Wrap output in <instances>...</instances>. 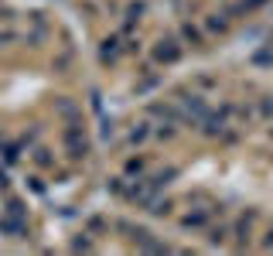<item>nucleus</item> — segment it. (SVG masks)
I'll use <instances>...</instances> for the list:
<instances>
[{
    "label": "nucleus",
    "mask_w": 273,
    "mask_h": 256,
    "mask_svg": "<svg viewBox=\"0 0 273 256\" xmlns=\"http://www.w3.org/2000/svg\"><path fill=\"white\" fill-rule=\"evenodd\" d=\"M65 143H68V157H75V161H79V157H85V137H82L75 127L65 133Z\"/></svg>",
    "instance_id": "f257e3e1"
},
{
    "label": "nucleus",
    "mask_w": 273,
    "mask_h": 256,
    "mask_svg": "<svg viewBox=\"0 0 273 256\" xmlns=\"http://www.w3.org/2000/svg\"><path fill=\"white\" fill-rule=\"evenodd\" d=\"M178 55H181V52L174 48V41H164V45L157 48V58H161V62H174Z\"/></svg>",
    "instance_id": "f03ea898"
},
{
    "label": "nucleus",
    "mask_w": 273,
    "mask_h": 256,
    "mask_svg": "<svg viewBox=\"0 0 273 256\" xmlns=\"http://www.w3.org/2000/svg\"><path fill=\"white\" fill-rule=\"evenodd\" d=\"M185 226H188V229H198V226H205V215H202V212H191V215H185Z\"/></svg>",
    "instance_id": "7ed1b4c3"
},
{
    "label": "nucleus",
    "mask_w": 273,
    "mask_h": 256,
    "mask_svg": "<svg viewBox=\"0 0 273 256\" xmlns=\"http://www.w3.org/2000/svg\"><path fill=\"white\" fill-rule=\"evenodd\" d=\"M263 113H267V116H273V96H270V99H263Z\"/></svg>",
    "instance_id": "20e7f679"
}]
</instances>
